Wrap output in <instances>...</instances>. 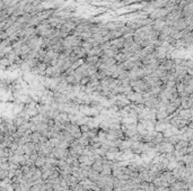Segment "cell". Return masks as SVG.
<instances>
[{
  "label": "cell",
  "instance_id": "cell-1",
  "mask_svg": "<svg viewBox=\"0 0 193 191\" xmlns=\"http://www.w3.org/2000/svg\"><path fill=\"white\" fill-rule=\"evenodd\" d=\"M168 11L165 8H157L154 9L151 13L149 14V19L151 20H156V19H165V17L167 16Z\"/></svg>",
  "mask_w": 193,
  "mask_h": 191
},
{
  "label": "cell",
  "instance_id": "cell-2",
  "mask_svg": "<svg viewBox=\"0 0 193 191\" xmlns=\"http://www.w3.org/2000/svg\"><path fill=\"white\" fill-rule=\"evenodd\" d=\"M165 137L161 132H156V130H153V140H151V143L155 144V145H158L161 144V142H164Z\"/></svg>",
  "mask_w": 193,
  "mask_h": 191
},
{
  "label": "cell",
  "instance_id": "cell-3",
  "mask_svg": "<svg viewBox=\"0 0 193 191\" xmlns=\"http://www.w3.org/2000/svg\"><path fill=\"white\" fill-rule=\"evenodd\" d=\"M165 20L164 19H156V20H153V24H151V27L153 29L156 31V32H161V29L165 27Z\"/></svg>",
  "mask_w": 193,
  "mask_h": 191
},
{
  "label": "cell",
  "instance_id": "cell-4",
  "mask_svg": "<svg viewBox=\"0 0 193 191\" xmlns=\"http://www.w3.org/2000/svg\"><path fill=\"white\" fill-rule=\"evenodd\" d=\"M109 43H111V45H112L113 47H115V48H117V50L120 51L123 47V45H124V38H123L122 36H121V37L114 38V39H111Z\"/></svg>",
  "mask_w": 193,
  "mask_h": 191
},
{
  "label": "cell",
  "instance_id": "cell-5",
  "mask_svg": "<svg viewBox=\"0 0 193 191\" xmlns=\"http://www.w3.org/2000/svg\"><path fill=\"white\" fill-rule=\"evenodd\" d=\"M193 14V6L192 2H189L187 6L182 9V17H190Z\"/></svg>",
  "mask_w": 193,
  "mask_h": 191
},
{
  "label": "cell",
  "instance_id": "cell-6",
  "mask_svg": "<svg viewBox=\"0 0 193 191\" xmlns=\"http://www.w3.org/2000/svg\"><path fill=\"white\" fill-rule=\"evenodd\" d=\"M117 53H119V50L115 48V47H113V46L111 45L109 48L103 51V55H105V56H107V57H115V55Z\"/></svg>",
  "mask_w": 193,
  "mask_h": 191
},
{
  "label": "cell",
  "instance_id": "cell-7",
  "mask_svg": "<svg viewBox=\"0 0 193 191\" xmlns=\"http://www.w3.org/2000/svg\"><path fill=\"white\" fill-rule=\"evenodd\" d=\"M99 177H101V174H99L98 172L94 171L93 169H90V171H89V173H88V177H87V178L89 179L91 182H94V183H95L96 181H98Z\"/></svg>",
  "mask_w": 193,
  "mask_h": 191
},
{
  "label": "cell",
  "instance_id": "cell-8",
  "mask_svg": "<svg viewBox=\"0 0 193 191\" xmlns=\"http://www.w3.org/2000/svg\"><path fill=\"white\" fill-rule=\"evenodd\" d=\"M45 156H43V155H39L37 156V159L35 160V162H34V165L36 166V167H42V166L45 164Z\"/></svg>",
  "mask_w": 193,
  "mask_h": 191
},
{
  "label": "cell",
  "instance_id": "cell-9",
  "mask_svg": "<svg viewBox=\"0 0 193 191\" xmlns=\"http://www.w3.org/2000/svg\"><path fill=\"white\" fill-rule=\"evenodd\" d=\"M41 136H42V135H41V133H39V132H33V133H31V142L37 144L40 142Z\"/></svg>",
  "mask_w": 193,
  "mask_h": 191
},
{
  "label": "cell",
  "instance_id": "cell-10",
  "mask_svg": "<svg viewBox=\"0 0 193 191\" xmlns=\"http://www.w3.org/2000/svg\"><path fill=\"white\" fill-rule=\"evenodd\" d=\"M49 142H50V145L52 147H57L59 146V144H60L61 140H59L58 137H51V138H49Z\"/></svg>",
  "mask_w": 193,
  "mask_h": 191
},
{
  "label": "cell",
  "instance_id": "cell-11",
  "mask_svg": "<svg viewBox=\"0 0 193 191\" xmlns=\"http://www.w3.org/2000/svg\"><path fill=\"white\" fill-rule=\"evenodd\" d=\"M79 129H80V132L81 133H86V132H88L90 128H89V126L87 125V124H84V125H80L79 126Z\"/></svg>",
  "mask_w": 193,
  "mask_h": 191
},
{
  "label": "cell",
  "instance_id": "cell-12",
  "mask_svg": "<svg viewBox=\"0 0 193 191\" xmlns=\"http://www.w3.org/2000/svg\"><path fill=\"white\" fill-rule=\"evenodd\" d=\"M107 152H109V153H117V152H120V150H119V147H116V146H109V150H107Z\"/></svg>",
  "mask_w": 193,
  "mask_h": 191
},
{
  "label": "cell",
  "instance_id": "cell-13",
  "mask_svg": "<svg viewBox=\"0 0 193 191\" xmlns=\"http://www.w3.org/2000/svg\"><path fill=\"white\" fill-rule=\"evenodd\" d=\"M61 191H69V189H63V190H61Z\"/></svg>",
  "mask_w": 193,
  "mask_h": 191
},
{
  "label": "cell",
  "instance_id": "cell-14",
  "mask_svg": "<svg viewBox=\"0 0 193 191\" xmlns=\"http://www.w3.org/2000/svg\"><path fill=\"white\" fill-rule=\"evenodd\" d=\"M88 191H94V190H88Z\"/></svg>",
  "mask_w": 193,
  "mask_h": 191
}]
</instances>
